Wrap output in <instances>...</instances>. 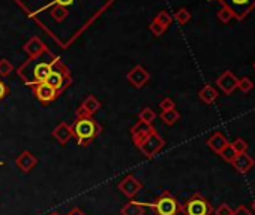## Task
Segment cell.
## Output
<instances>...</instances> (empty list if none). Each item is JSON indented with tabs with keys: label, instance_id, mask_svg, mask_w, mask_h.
Masks as SVG:
<instances>
[{
	"label": "cell",
	"instance_id": "d590c367",
	"mask_svg": "<svg viewBox=\"0 0 255 215\" xmlns=\"http://www.w3.org/2000/svg\"><path fill=\"white\" fill-rule=\"evenodd\" d=\"M68 215H87V214H86V212H83V211L78 209V208H74L72 211L68 212Z\"/></svg>",
	"mask_w": 255,
	"mask_h": 215
},
{
	"label": "cell",
	"instance_id": "d4e9b609",
	"mask_svg": "<svg viewBox=\"0 0 255 215\" xmlns=\"http://www.w3.org/2000/svg\"><path fill=\"white\" fill-rule=\"evenodd\" d=\"M237 156V152L234 151V148L231 146V143H228L227 145L224 149H222V152L219 154V157L222 159V160H225L227 163H231L233 160H234V157Z\"/></svg>",
	"mask_w": 255,
	"mask_h": 215
},
{
	"label": "cell",
	"instance_id": "603a6c76",
	"mask_svg": "<svg viewBox=\"0 0 255 215\" xmlns=\"http://www.w3.org/2000/svg\"><path fill=\"white\" fill-rule=\"evenodd\" d=\"M191 18H192V15H191V12H189L186 8H180V9L174 14V17H173V20H176L180 25L188 24V23L191 21Z\"/></svg>",
	"mask_w": 255,
	"mask_h": 215
},
{
	"label": "cell",
	"instance_id": "3957f363",
	"mask_svg": "<svg viewBox=\"0 0 255 215\" xmlns=\"http://www.w3.org/2000/svg\"><path fill=\"white\" fill-rule=\"evenodd\" d=\"M147 206L153 209L155 215H177L182 212V205L170 191H164L153 203H147Z\"/></svg>",
	"mask_w": 255,
	"mask_h": 215
},
{
	"label": "cell",
	"instance_id": "e575fe53",
	"mask_svg": "<svg viewBox=\"0 0 255 215\" xmlns=\"http://www.w3.org/2000/svg\"><path fill=\"white\" fill-rule=\"evenodd\" d=\"M74 2H75V0H54V3H56V5H59V6H63V8H66V6H71V5H74Z\"/></svg>",
	"mask_w": 255,
	"mask_h": 215
},
{
	"label": "cell",
	"instance_id": "ffe728a7",
	"mask_svg": "<svg viewBox=\"0 0 255 215\" xmlns=\"http://www.w3.org/2000/svg\"><path fill=\"white\" fill-rule=\"evenodd\" d=\"M159 118H161V121L164 122V124H167V126H174L176 122L180 119V114L174 108V109H170V111H162L159 114Z\"/></svg>",
	"mask_w": 255,
	"mask_h": 215
},
{
	"label": "cell",
	"instance_id": "30bf717a",
	"mask_svg": "<svg viewBox=\"0 0 255 215\" xmlns=\"http://www.w3.org/2000/svg\"><path fill=\"white\" fill-rule=\"evenodd\" d=\"M102 103L93 96L89 95L86 99L81 102V105L77 108L75 111V118H81V117H93L99 109H101Z\"/></svg>",
	"mask_w": 255,
	"mask_h": 215
},
{
	"label": "cell",
	"instance_id": "44dd1931",
	"mask_svg": "<svg viewBox=\"0 0 255 215\" xmlns=\"http://www.w3.org/2000/svg\"><path fill=\"white\" fill-rule=\"evenodd\" d=\"M156 119V112L152 108H143L138 112V121L147 122V124H153V121Z\"/></svg>",
	"mask_w": 255,
	"mask_h": 215
},
{
	"label": "cell",
	"instance_id": "f1b7e54d",
	"mask_svg": "<svg viewBox=\"0 0 255 215\" xmlns=\"http://www.w3.org/2000/svg\"><path fill=\"white\" fill-rule=\"evenodd\" d=\"M149 30H150V32L155 35V36H162L164 33H165V30H167V27H164L162 24H159V23H156L155 20L150 23V25H149Z\"/></svg>",
	"mask_w": 255,
	"mask_h": 215
},
{
	"label": "cell",
	"instance_id": "9c48e42d",
	"mask_svg": "<svg viewBox=\"0 0 255 215\" xmlns=\"http://www.w3.org/2000/svg\"><path fill=\"white\" fill-rule=\"evenodd\" d=\"M126 79H128V82L134 87V88H143L147 82H149V79H150V73L141 66V65H137V66H134L128 73H126Z\"/></svg>",
	"mask_w": 255,
	"mask_h": 215
},
{
	"label": "cell",
	"instance_id": "e0dca14e",
	"mask_svg": "<svg viewBox=\"0 0 255 215\" xmlns=\"http://www.w3.org/2000/svg\"><path fill=\"white\" fill-rule=\"evenodd\" d=\"M230 142H228V139H227L221 132H216V133H213L209 139H207V146L213 151V152H216V154L219 156L221 152H222V149L228 145Z\"/></svg>",
	"mask_w": 255,
	"mask_h": 215
},
{
	"label": "cell",
	"instance_id": "7c38bea8",
	"mask_svg": "<svg viewBox=\"0 0 255 215\" xmlns=\"http://www.w3.org/2000/svg\"><path fill=\"white\" fill-rule=\"evenodd\" d=\"M237 82H239V78L231 72V71H225L218 79H216V85L218 88L222 91L224 95L230 96L233 91L237 88Z\"/></svg>",
	"mask_w": 255,
	"mask_h": 215
},
{
	"label": "cell",
	"instance_id": "8992f818",
	"mask_svg": "<svg viewBox=\"0 0 255 215\" xmlns=\"http://www.w3.org/2000/svg\"><path fill=\"white\" fill-rule=\"evenodd\" d=\"M164 146H165V141L155 130L153 133H150L143 142H141L137 148L141 151V154H143L146 159H153Z\"/></svg>",
	"mask_w": 255,
	"mask_h": 215
},
{
	"label": "cell",
	"instance_id": "4dcf8cb0",
	"mask_svg": "<svg viewBox=\"0 0 255 215\" xmlns=\"http://www.w3.org/2000/svg\"><path fill=\"white\" fill-rule=\"evenodd\" d=\"M215 215H233V209L230 208V205H227V203H222L219 205L215 211H213Z\"/></svg>",
	"mask_w": 255,
	"mask_h": 215
},
{
	"label": "cell",
	"instance_id": "d6a6232c",
	"mask_svg": "<svg viewBox=\"0 0 255 215\" xmlns=\"http://www.w3.org/2000/svg\"><path fill=\"white\" fill-rule=\"evenodd\" d=\"M8 95H9V87L2 78H0V102H2Z\"/></svg>",
	"mask_w": 255,
	"mask_h": 215
},
{
	"label": "cell",
	"instance_id": "f35d334b",
	"mask_svg": "<svg viewBox=\"0 0 255 215\" xmlns=\"http://www.w3.org/2000/svg\"><path fill=\"white\" fill-rule=\"evenodd\" d=\"M2 165H5V163H3V162H0V166H2Z\"/></svg>",
	"mask_w": 255,
	"mask_h": 215
},
{
	"label": "cell",
	"instance_id": "52a82bcc",
	"mask_svg": "<svg viewBox=\"0 0 255 215\" xmlns=\"http://www.w3.org/2000/svg\"><path fill=\"white\" fill-rule=\"evenodd\" d=\"M33 87V95H35V97L41 102V103H44V105H48V103H53L56 99L59 97V93L57 91H56L50 84H47V82H39V84H35V85H32Z\"/></svg>",
	"mask_w": 255,
	"mask_h": 215
},
{
	"label": "cell",
	"instance_id": "8fae6325",
	"mask_svg": "<svg viewBox=\"0 0 255 215\" xmlns=\"http://www.w3.org/2000/svg\"><path fill=\"white\" fill-rule=\"evenodd\" d=\"M156 129L153 127V124H147V122H143V121H137L135 124L131 127V138H132V142L135 143V146H138L141 142H143L150 133H153Z\"/></svg>",
	"mask_w": 255,
	"mask_h": 215
},
{
	"label": "cell",
	"instance_id": "4316f807",
	"mask_svg": "<svg viewBox=\"0 0 255 215\" xmlns=\"http://www.w3.org/2000/svg\"><path fill=\"white\" fill-rule=\"evenodd\" d=\"M218 20L221 21V23H224V24H227V23H230L231 21V18H234V15H233V12L228 9V8H225V6H222L219 11H218Z\"/></svg>",
	"mask_w": 255,
	"mask_h": 215
},
{
	"label": "cell",
	"instance_id": "5b68a950",
	"mask_svg": "<svg viewBox=\"0 0 255 215\" xmlns=\"http://www.w3.org/2000/svg\"><path fill=\"white\" fill-rule=\"evenodd\" d=\"M228 8L237 20H245L248 14L255 8V0H210Z\"/></svg>",
	"mask_w": 255,
	"mask_h": 215
},
{
	"label": "cell",
	"instance_id": "d6986e66",
	"mask_svg": "<svg viewBox=\"0 0 255 215\" xmlns=\"http://www.w3.org/2000/svg\"><path fill=\"white\" fill-rule=\"evenodd\" d=\"M198 97H200V100L204 102L206 105H212L218 99V91L212 85H204L200 91H198Z\"/></svg>",
	"mask_w": 255,
	"mask_h": 215
},
{
	"label": "cell",
	"instance_id": "484cf974",
	"mask_svg": "<svg viewBox=\"0 0 255 215\" xmlns=\"http://www.w3.org/2000/svg\"><path fill=\"white\" fill-rule=\"evenodd\" d=\"M153 20H155L156 23L162 24V25H164V27H167V28H168L170 25H171V23L174 21V20H173V15H170L167 11H161V12H159V14H158V15H156Z\"/></svg>",
	"mask_w": 255,
	"mask_h": 215
},
{
	"label": "cell",
	"instance_id": "ab89813d",
	"mask_svg": "<svg viewBox=\"0 0 255 215\" xmlns=\"http://www.w3.org/2000/svg\"><path fill=\"white\" fill-rule=\"evenodd\" d=\"M254 69H255V61H254Z\"/></svg>",
	"mask_w": 255,
	"mask_h": 215
},
{
	"label": "cell",
	"instance_id": "ba28073f",
	"mask_svg": "<svg viewBox=\"0 0 255 215\" xmlns=\"http://www.w3.org/2000/svg\"><path fill=\"white\" fill-rule=\"evenodd\" d=\"M119 190L122 191L123 196H126L128 199H134L143 189V184H141L140 179H137L134 175H126L120 182H119Z\"/></svg>",
	"mask_w": 255,
	"mask_h": 215
},
{
	"label": "cell",
	"instance_id": "8d00e7d4",
	"mask_svg": "<svg viewBox=\"0 0 255 215\" xmlns=\"http://www.w3.org/2000/svg\"><path fill=\"white\" fill-rule=\"evenodd\" d=\"M252 209H254V212H255V199H254V202H252Z\"/></svg>",
	"mask_w": 255,
	"mask_h": 215
},
{
	"label": "cell",
	"instance_id": "5bb4252c",
	"mask_svg": "<svg viewBox=\"0 0 255 215\" xmlns=\"http://www.w3.org/2000/svg\"><path fill=\"white\" fill-rule=\"evenodd\" d=\"M15 165L21 172L29 173L38 165V157L30 151H23L21 154L15 159Z\"/></svg>",
	"mask_w": 255,
	"mask_h": 215
},
{
	"label": "cell",
	"instance_id": "cb8c5ba5",
	"mask_svg": "<svg viewBox=\"0 0 255 215\" xmlns=\"http://www.w3.org/2000/svg\"><path fill=\"white\" fill-rule=\"evenodd\" d=\"M14 72V66L8 58H0V76L8 78Z\"/></svg>",
	"mask_w": 255,
	"mask_h": 215
},
{
	"label": "cell",
	"instance_id": "83f0119b",
	"mask_svg": "<svg viewBox=\"0 0 255 215\" xmlns=\"http://www.w3.org/2000/svg\"><path fill=\"white\" fill-rule=\"evenodd\" d=\"M237 88L242 91V93H249V91L254 88V82H252L248 76H243V78L239 79V82H237Z\"/></svg>",
	"mask_w": 255,
	"mask_h": 215
},
{
	"label": "cell",
	"instance_id": "6da1fadb",
	"mask_svg": "<svg viewBox=\"0 0 255 215\" xmlns=\"http://www.w3.org/2000/svg\"><path fill=\"white\" fill-rule=\"evenodd\" d=\"M59 57L53 55L50 51L38 58H29L26 63L18 69V75L29 85H35L39 82H45L50 73L54 71Z\"/></svg>",
	"mask_w": 255,
	"mask_h": 215
},
{
	"label": "cell",
	"instance_id": "836d02e7",
	"mask_svg": "<svg viewBox=\"0 0 255 215\" xmlns=\"http://www.w3.org/2000/svg\"><path fill=\"white\" fill-rule=\"evenodd\" d=\"M233 215H252L251 209L245 205H240L236 208V211H233Z\"/></svg>",
	"mask_w": 255,
	"mask_h": 215
},
{
	"label": "cell",
	"instance_id": "7a4b0ae2",
	"mask_svg": "<svg viewBox=\"0 0 255 215\" xmlns=\"http://www.w3.org/2000/svg\"><path fill=\"white\" fill-rule=\"evenodd\" d=\"M72 127V138H75L80 146H87L101 133V126L93 119V117L75 118Z\"/></svg>",
	"mask_w": 255,
	"mask_h": 215
},
{
	"label": "cell",
	"instance_id": "f546056e",
	"mask_svg": "<svg viewBox=\"0 0 255 215\" xmlns=\"http://www.w3.org/2000/svg\"><path fill=\"white\" fill-rule=\"evenodd\" d=\"M231 146L234 148V151L237 152V154H242V152H248V143L242 138H237L234 142H231Z\"/></svg>",
	"mask_w": 255,
	"mask_h": 215
},
{
	"label": "cell",
	"instance_id": "7402d4cb",
	"mask_svg": "<svg viewBox=\"0 0 255 215\" xmlns=\"http://www.w3.org/2000/svg\"><path fill=\"white\" fill-rule=\"evenodd\" d=\"M50 14H51V17H53V20H54V21H57V23L65 21V20L68 18V15H69L68 9L63 8V6H59V5L53 6V9L50 11Z\"/></svg>",
	"mask_w": 255,
	"mask_h": 215
},
{
	"label": "cell",
	"instance_id": "1f68e13d",
	"mask_svg": "<svg viewBox=\"0 0 255 215\" xmlns=\"http://www.w3.org/2000/svg\"><path fill=\"white\" fill-rule=\"evenodd\" d=\"M159 108H161V111H170V109H174L176 105H174V102L170 99V97H165V99L161 100Z\"/></svg>",
	"mask_w": 255,
	"mask_h": 215
},
{
	"label": "cell",
	"instance_id": "2e32d148",
	"mask_svg": "<svg viewBox=\"0 0 255 215\" xmlns=\"http://www.w3.org/2000/svg\"><path fill=\"white\" fill-rule=\"evenodd\" d=\"M72 136H74L72 135V127H71V124H68V122H65V121L59 122V124L56 126L54 130H53V138L62 145H66L72 139Z\"/></svg>",
	"mask_w": 255,
	"mask_h": 215
},
{
	"label": "cell",
	"instance_id": "277c9868",
	"mask_svg": "<svg viewBox=\"0 0 255 215\" xmlns=\"http://www.w3.org/2000/svg\"><path fill=\"white\" fill-rule=\"evenodd\" d=\"M213 206L212 203L200 193L192 194L183 205H182V212L183 215H212L213 214Z\"/></svg>",
	"mask_w": 255,
	"mask_h": 215
},
{
	"label": "cell",
	"instance_id": "9a60e30c",
	"mask_svg": "<svg viewBox=\"0 0 255 215\" xmlns=\"http://www.w3.org/2000/svg\"><path fill=\"white\" fill-rule=\"evenodd\" d=\"M231 165H233V167H234L239 173L246 175V173L254 167L255 160L248 154V152H242V154H237V156L234 157V160L231 162Z\"/></svg>",
	"mask_w": 255,
	"mask_h": 215
},
{
	"label": "cell",
	"instance_id": "74e56055",
	"mask_svg": "<svg viewBox=\"0 0 255 215\" xmlns=\"http://www.w3.org/2000/svg\"><path fill=\"white\" fill-rule=\"evenodd\" d=\"M48 215H59L57 212H51V214H48Z\"/></svg>",
	"mask_w": 255,
	"mask_h": 215
},
{
	"label": "cell",
	"instance_id": "ac0fdd59",
	"mask_svg": "<svg viewBox=\"0 0 255 215\" xmlns=\"http://www.w3.org/2000/svg\"><path fill=\"white\" fill-rule=\"evenodd\" d=\"M146 206H147V203L137 202V200H129L120 209V215H144Z\"/></svg>",
	"mask_w": 255,
	"mask_h": 215
},
{
	"label": "cell",
	"instance_id": "4fadbf2b",
	"mask_svg": "<svg viewBox=\"0 0 255 215\" xmlns=\"http://www.w3.org/2000/svg\"><path fill=\"white\" fill-rule=\"evenodd\" d=\"M23 51L27 55H29V58H38V57L47 54L48 52V48H47V45L38 36H33V38H30L29 41L24 44Z\"/></svg>",
	"mask_w": 255,
	"mask_h": 215
}]
</instances>
